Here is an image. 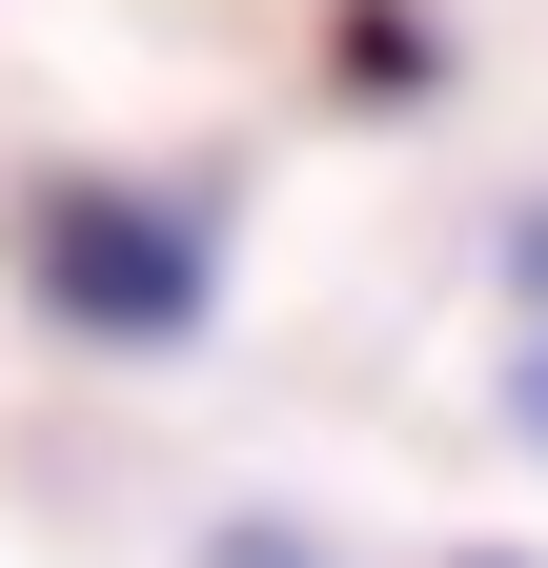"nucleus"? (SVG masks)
Returning <instances> with one entry per match:
<instances>
[{
	"instance_id": "5",
	"label": "nucleus",
	"mask_w": 548,
	"mask_h": 568,
	"mask_svg": "<svg viewBox=\"0 0 548 568\" xmlns=\"http://www.w3.org/2000/svg\"><path fill=\"white\" fill-rule=\"evenodd\" d=\"M467 568H508V548H467Z\"/></svg>"
},
{
	"instance_id": "3",
	"label": "nucleus",
	"mask_w": 548,
	"mask_h": 568,
	"mask_svg": "<svg viewBox=\"0 0 548 568\" xmlns=\"http://www.w3.org/2000/svg\"><path fill=\"white\" fill-rule=\"evenodd\" d=\"M528 426H548V345H528Z\"/></svg>"
},
{
	"instance_id": "1",
	"label": "nucleus",
	"mask_w": 548,
	"mask_h": 568,
	"mask_svg": "<svg viewBox=\"0 0 548 568\" xmlns=\"http://www.w3.org/2000/svg\"><path fill=\"white\" fill-rule=\"evenodd\" d=\"M21 284H41L82 345H183V325H203V224L143 203V183H41V203H21Z\"/></svg>"
},
{
	"instance_id": "4",
	"label": "nucleus",
	"mask_w": 548,
	"mask_h": 568,
	"mask_svg": "<svg viewBox=\"0 0 548 568\" xmlns=\"http://www.w3.org/2000/svg\"><path fill=\"white\" fill-rule=\"evenodd\" d=\"M528 284H548V224H528Z\"/></svg>"
},
{
	"instance_id": "2",
	"label": "nucleus",
	"mask_w": 548,
	"mask_h": 568,
	"mask_svg": "<svg viewBox=\"0 0 548 568\" xmlns=\"http://www.w3.org/2000/svg\"><path fill=\"white\" fill-rule=\"evenodd\" d=\"M203 568H325L305 528H203Z\"/></svg>"
}]
</instances>
